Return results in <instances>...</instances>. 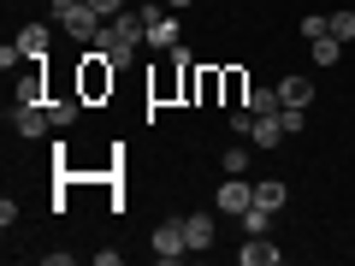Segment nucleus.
<instances>
[{
    "label": "nucleus",
    "mask_w": 355,
    "mask_h": 266,
    "mask_svg": "<svg viewBox=\"0 0 355 266\" xmlns=\"http://www.w3.org/2000/svg\"><path fill=\"white\" fill-rule=\"evenodd\" d=\"M142 42H148V12H119V18H107V24H101V36L89 42V48L113 53V65H125V60H137Z\"/></svg>",
    "instance_id": "1"
},
{
    "label": "nucleus",
    "mask_w": 355,
    "mask_h": 266,
    "mask_svg": "<svg viewBox=\"0 0 355 266\" xmlns=\"http://www.w3.org/2000/svg\"><path fill=\"white\" fill-rule=\"evenodd\" d=\"M113 77H119L113 53L89 48V53H83V65H77V95H83V101H101V95H113Z\"/></svg>",
    "instance_id": "2"
},
{
    "label": "nucleus",
    "mask_w": 355,
    "mask_h": 266,
    "mask_svg": "<svg viewBox=\"0 0 355 266\" xmlns=\"http://www.w3.org/2000/svg\"><path fill=\"white\" fill-rule=\"evenodd\" d=\"M101 24H107V18L95 12L89 0H77V6H65V12H60V30L71 42H95V36H101Z\"/></svg>",
    "instance_id": "3"
},
{
    "label": "nucleus",
    "mask_w": 355,
    "mask_h": 266,
    "mask_svg": "<svg viewBox=\"0 0 355 266\" xmlns=\"http://www.w3.org/2000/svg\"><path fill=\"white\" fill-rule=\"evenodd\" d=\"M12 130H18V136H30V142H36V136H48V130H53L48 101H18V107H12Z\"/></svg>",
    "instance_id": "4"
},
{
    "label": "nucleus",
    "mask_w": 355,
    "mask_h": 266,
    "mask_svg": "<svg viewBox=\"0 0 355 266\" xmlns=\"http://www.w3.org/2000/svg\"><path fill=\"white\" fill-rule=\"evenodd\" d=\"M178 36H184V30H178V12H172V6H148V48L172 53Z\"/></svg>",
    "instance_id": "5"
},
{
    "label": "nucleus",
    "mask_w": 355,
    "mask_h": 266,
    "mask_svg": "<svg viewBox=\"0 0 355 266\" xmlns=\"http://www.w3.org/2000/svg\"><path fill=\"white\" fill-rule=\"evenodd\" d=\"M214 207H219V213H249V207H254V190H249V177H225V184H219V190H214Z\"/></svg>",
    "instance_id": "6"
},
{
    "label": "nucleus",
    "mask_w": 355,
    "mask_h": 266,
    "mask_svg": "<svg viewBox=\"0 0 355 266\" xmlns=\"http://www.w3.org/2000/svg\"><path fill=\"white\" fill-rule=\"evenodd\" d=\"M190 254V242H184V219H166L160 231H154V260H184Z\"/></svg>",
    "instance_id": "7"
},
{
    "label": "nucleus",
    "mask_w": 355,
    "mask_h": 266,
    "mask_svg": "<svg viewBox=\"0 0 355 266\" xmlns=\"http://www.w3.org/2000/svg\"><path fill=\"white\" fill-rule=\"evenodd\" d=\"M284 142V125H279V113H254V130H249V148L254 154H272Z\"/></svg>",
    "instance_id": "8"
},
{
    "label": "nucleus",
    "mask_w": 355,
    "mask_h": 266,
    "mask_svg": "<svg viewBox=\"0 0 355 266\" xmlns=\"http://www.w3.org/2000/svg\"><path fill=\"white\" fill-rule=\"evenodd\" d=\"M272 260H284V249L272 237H243V249H237V266H272Z\"/></svg>",
    "instance_id": "9"
},
{
    "label": "nucleus",
    "mask_w": 355,
    "mask_h": 266,
    "mask_svg": "<svg viewBox=\"0 0 355 266\" xmlns=\"http://www.w3.org/2000/svg\"><path fill=\"white\" fill-rule=\"evenodd\" d=\"M184 242H190V254L214 249V213H190V219H184Z\"/></svg>",
    "instance_id": "10"
},
{
    "label": "nucleus",
    "mask_w": 355,
    "mask_h": 266,
    "mask_svg": "<svg viewBox=\"0 0 355 266\" xmlns=\"http://www.w3.org/2000/svg\"><path fill=\"white\" fill-rule=\"evenodd\" d=\"M12 42H18V53H24V60H48V24H24Z\"/></svg>",
    "instance_id": "11"
},
{
    "label": "nucleus",
    "mask_w": 355,
    "mask_h": 266,
    "mask_svg": "<svg viewBox=\"0 0 355 266\" xmlns=\"http://www.w3.org/2000/svg\"><path fill=\"white\" fill-rule=\"evenodd\" d=\"M279 101L284 107H314V83L308 77H279Z\"/></svg>",
    "instance_id": "12"
},
{
    "label": "nucleus",
    "mask_w": 355,
    "mask_h": 266,
    "mask_svg": "<svg viewBox=\"0 0 355 266\" xmlns=\"http://www.w3.org/2000/svg\"><path fill=\"white\" fill-rule=\"evenodd\" d=\"M284 202H291V190H284L279 177H261V184H254V207H266V213H279Z\"/></svg>",
    "instance_id": "13"
},
{
    "label": "nucleus",
    "mask_w": 355,
    "mask_h": 266,
    "mask_svg": "<svg viewBox=\"0 0 355 266\" xmlns=\"http://www.w3.org/2000/svg\"><path fill=\"white\" fill-rule=\"evenodd\" d=\"M77 107H83V95H77V89H71V95H53V101H48V113H53V130L77 125Z\"/></svg>",
    "instance_id": "14"
},
{
    "label": "nucleus",
    "mask_w": 355,
    "mask_h": 266,
    "mask_svg": "<svg viewBox=\"0 0 355 266\" xmlns=\"http://www.w3.org/2000/svg\"><path fill=\"white\" fill-rule=\"evenodd\" d=\"M249 160H254L249 148H225V154H219V172H225V177H249Z\"/></svg>",
    "instance_id": "15"
},
{
    "label": "nucleus",
    "mask_w": 355,
    "mask_h": 266,
    "mask_svg": "<svg viewBox=\"0 0 355 266\" xmlns=\"http://www.w3.org/2000/svg\"><path fill=\"white\" fill-rule=\"evenodd\" d=\"M326 36H338L343 48L355 42V12H326Z\"/></svg>",
    "instance_id": "16"
},
{
    "label": "nucleus",
    "mask_w": 355,
    "mask_h": 266,
    "mask_svg": "<svg viewBox=\"0 0 355 266\" xmlns=\"http://www.w3.org/2000/svg\"><path fill=\"white\" fill-rule=\"evenodd\" d=\"M279 83H272V89H249V113H279Z\"/></svg>",
    "instance_id": "17"
},
{
    "label": "nucleus",
    "mask_w": 355,
    "mask_h": 266,
    "mask_svg": "<svg viewBox=\"0 0 355 266\" xmlns=\"http://www.w3.org/2000/svg\"><path fill=\"white\" fill-rule=\"evenodd\" d=\"M266 231H272V213L266 207H249L243 213V237H266Z\"/></svg>",
    "instance_id": "18"
},
{
    "label": "nucleus",
    "mask_w": 355,
    "mask_h": 266,
    "mask_svg": "<svg viewBox=\"0 0 355 266\" xmlns=\"http://www.w3.org/2000/svg\"><path fill=\"white\" fill-rule=\"evenodd\" d=\"M225 101H231V107H249V83H243V71H237V65L225 71Z\"/></svg>",
    "instance_id": "19"
},
{
    "label": "nucleus",
    "mask_w": 355,
    "mask_h": 266,
    "mask_svg": "<svg viewBox=\"0 0 355 266\" xmlns=\"http://www.w3.org/2000/svg\"><path fill=\"white\" fill-rule=\"evenodd\" d=\"M279 125H284V136H302L308 130V107H279Z\"/></svg>",
    "instance_id": "20"
},
{
    "label": "nucleus",
    "mask_w": 355,
    "mask_h": 266,
    "mask_svg": "<svg viewBox=\"0 0 355 266\" xmlns=\"http://www.w3.org/2000/svg\"><path fill=\"white\" fill-rule=\"evenodd\" d=\"M314 60H320V65H338V60H343V42H338V36H320V42H314Z\"/></svg>",
    "instance_id": "21"
},
{
    "label": "nucleus",
    "mask_w": 355,
    "mask_h": 266,
    "mask_svg": "<svg viewBox=\"0 0 355 266\" xmlns=\"http://www.w3.org/2000/svg\"><path fill=\"white\" fill-rule=\"evenodd\" d=\"M302 36H308V42L326 36V12H308V18H302Z\"/></svg>",
    "instance_id": "22"
},
{
    "label": "nucleus",
    "mask_w": 355,
    "mask_h": 266,
    "mask_svg": "<svg viewBox=\"0 0 355 266\" xmlns=\"http://www.w3.org/2000/svg\"><path fill=\"white\" fill-rule=\"evenodd\" d=\"M18 65H24V53H18V42H6L0 48V71H18Z\"/></svg>",
    "instance_id": "23"
},
{
    "label": "nucleus",
    "mask_w": 355,
    "mask_h": 266,
    "mask_svg": "<svg viewBox=\"0 0 355 266\" xmlns=\"http://www.w3.org/2000/svg\"><path fill=\"white\" fill-rule=\"evenodd\" d=\"M89 6H95L101 18H119V12H125V0H89Z\"/></svg>",
    "instance_id": "24"
},
{
    "label": "nucleus",
    "mask_w": 355,
    "mask_h": 266,
    "mask_svg": "<svg viewBox=\"0 0 355 266\" xmlns=\"http://www.w3.org/2000/svg\"><path fill=\"white\" fill-rule=\"evenodd\" d=\"M160 6H172V12H190V6H196V0H160Z\"/></svg>",
    "instance_id": "25"
},
{
    "label": "nucleus",
    "mask_w": 355,
    "mask_h": 266,
    "mask_svg": "<svg viewBox=\"0 0 355 266\" xmlns=\"http://www.w3.org/2000/svg\"><path fill=\"white\" fill-rule=\"evenodd\" d=\"M65 6H77V0H53V12H65Z\"/></svg>",
    "instance_id": "26"
}]
</instances>
